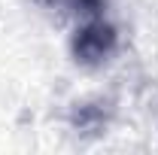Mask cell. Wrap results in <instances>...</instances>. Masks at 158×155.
<instances>
[{"instance_id":"obj_1","label":"cell","mask_w":158,"mask_h":155,"mask_svg":"<svg viewBox=\"0 0 158 155\" xmlns=\"http://www.w3.org/2000/svg\"><path fill=\"white\" fill-rule=\"evenodd\" d=\"M113 49H116V34H113V27H106V24H100V21L85 24V27L79 31L76 43H73L76 58L88 61V64L103 61L106 55H113Z\"/></svg>"},{"instance_id":"obj_2","label":"cell","mask_w":158,"mask_h":155,"mask_svg":"<svg viewBox=\"0 0 158 155\" xmlns=\"http://www.w3.org/2000/svg\"><path fill=\"white\" fill-rule=\"evenodd\" d=\"M52 6H58L61 12H73V15H98L103 9V0H49Z\"/></svg>"}]
</instances>
